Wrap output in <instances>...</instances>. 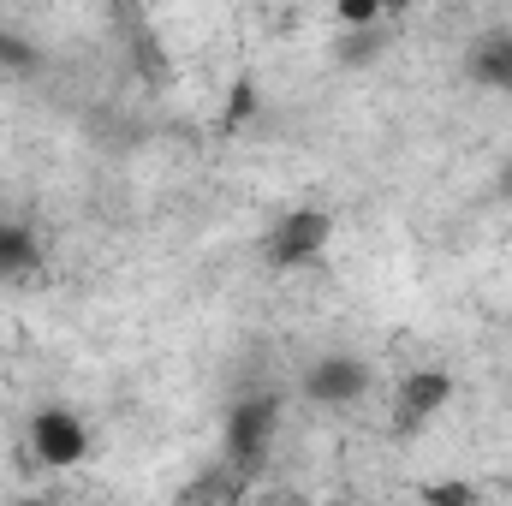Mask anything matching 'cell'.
Instances as JSON below:
<instances>
[{
    "mask_svg": "<svg viewBox=\"0 0 512 506\" xmlns=\"http://www.w3.org/2000/svg\"><path fill=\"white\" fill-rule=\"evenodd\" d=\"M453 399V376L447 370H411L399 381V399H393V429L399 435H417L423 423H435Z\"/></svg>",
    "mask_w": 512,
    "mask_h": 506,
    "instance_id": "4",
    "label": "cell"
},
{
    "mask_svg": "<svg viewBox=\"0 0 512 506\" xmlns=\"http://www.w3.org/2000/svg\"><path fill=\"white\" fill-rule=\"evenodd\" d=\"M405 6H417V0H387V12H405Z\"/></svg>",
    "mask_w": 512,
    "mask_h": 506,
    "instance_id": "11",
    "label": "cell"
},
{
    "mask_svg": "<svg viewBox=\"0 0 512 506\" xmlns=\"http://www.w3.org/2000/svg\"><path fill=\"white\" fill-rule=\"evenodd\" d=\"M364 387H370V364L352 358V352H328V358H316L310 376H304V393H310L316 405H352Z\"/></svg>",
    "mask_w": 512,
    "mask_h": 506,
    "instance_id": "5",
    "label": "cell"
},
{
    "mask_svg": "<svg viewBox=\"0 0 512 506\" xmlns=\"http://www.w3.org/2000/svg\"><path fill=\"white\" fill-rule=\"evenodd\" d=\"M334 12H340V24H376L387 0H334Z\"/></svg>",
    "mask_w": 512,
    "mask_h": 506,
    "instance_id": "9",
    "label": "cell"
},
{
    "mask_svg": "<svg viewBox=\"0 0 512 506\" xmlns=\"http://www.w3.org/2000/svg\"><path fill=\"white\" fill-rule=\"evenodd\" d=\"M274 435H280V399L256 393V399H239L227 411V459L233 471H262V459L274 453Z\"/></svg>",
    "mask_w": 512,
    "mask_h": 506,
    "instance_id": "1",
    "label": "cell"
},
{
    "mask_svg": "<svg viewBox=\"0 0 512 506\" xmlns=\"http://www.w3.org/2000/svg\"><path fill=\"white\" fill-rule=\"evenodd\" d=\"M465 72H471L477 90L512 96V30H483L477 48H471V60H465Z\"/></svg>",
    "mask_w": 512,
    "mask_h": 506,
    "instance_id": "6",
    "label": "cell"
},
{
    "mask_svg": "<svg viewBox=\"0 0 512 506\" xmlns=\"http://www.w3.org/2000/svg\"><path fill=\"white\" fill-rule=\"evenodd\" d=\"M30 453H36L42 465H54V471L84 465V459H90V429H84V417L66 411V405H42V411L30 417Z\"/></svg>",
    "mask_w": 512,
    "mask_h": 506,
    "instance_id": "3",
    "label": "cell"
},
{
    "mask_svg": "<svg viewBox=\"0 0 512 506\" xmlns=\"http://www.w3.org/2000/svg\"><path fill=\"white\" fill-rule=\"evenodd\" d=\"M114 6H120V12H137V0H114Z\"/></svg>",
    "mask_w": 512,
    "mask_h": 506,
    "instance_id": "12",
    "label": "cell"
},
{
    "mask_svg": "<svg viewBox=\"0 0 512 506\" xmlns=\"http://www.w3.org/2000/svg\"><path fill=\"white\" fill-rule=\"evenodd\" d=\"M36 268H42V239L30 233V221L0 215V280H36Z\"/></svg>",
    "mask_w": 512,
    "mask_h": 506,
    "instance_id": "7",
    "label": "cell"
},
{
    "mask_svg": "<svg viewBox=\"0 0 512 506\" xmlns=\"http://www.w3.org/2000/svg\"><path fill=\"white\" fill-rule=\"evenodd\" d=\"M36 66H42V54H36L18 30L0 24V72H36Z\"/></svg>",
    "mask_w": 512,
    "mask_h": 506,
    "instance_id": "8",
    "label": "cell"
},
{
    "mask_svg": "<svg viewBox=\"0 0 512 506\" xmlns=\"http://www.w3.org/2000/svg\"><path fill=\"white\" fill-rule=\"evenodd\" d=\"M328 239H334V215H328V209H292V215H280V221L268 227L262 256H268L274 268H304V262L322 256Z\"/></svg>",
    "mask_w": 512,
    "mask_h": 506,
    "instance_id": "2",
    "label": "cell"
},
{
    "mask_svg": "<svg viewBox=\"0 0 512 506\" xmlns=\"http://www.w3.org/2000/svg\"><path fill=\"white\" fill-rule=\"evenodd\" d=\"M423 501H435V506H465V501H477V489H465V483H429L423 489Z\"/></svg>",
    "mask_w": 512,
    "mask_h": 506,
    "instance_id": "10",
    "label": "cell"
}]
</instances>
